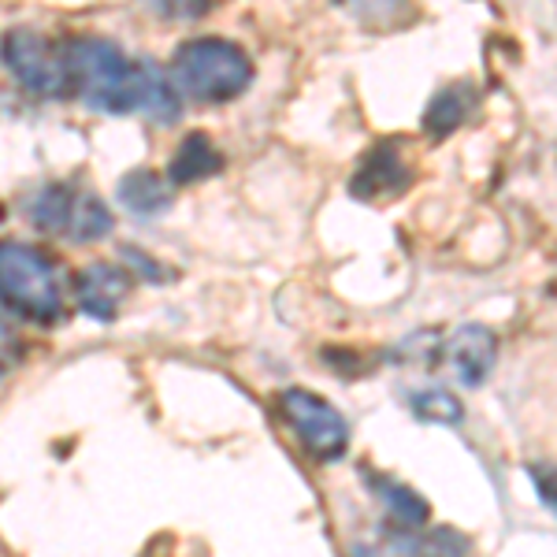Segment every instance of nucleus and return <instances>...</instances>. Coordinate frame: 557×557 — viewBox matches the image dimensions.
<instances>
[{
	"instance_id": "4",
	"label": "nucleus",
	"mask_w": 557,
	"mask_h": 557,
	"mask_svg": "<svg viewBox=\"0 0 557 557\" xmlns=\"http://www.w3.org/2000/svg\"><path fill=\"white\" fill-rule=\"evenodd\" d=\"M278 412L312 461L331 465L349 450V420L320 394L290 386L278 394Z\"/></svg>"
},
{
	"instance_id": "15",
	"label": "nucleus",
	"mask_w": 557,
	"mask_h": 557,
	"mask_svg": "<svg viewBox=\"0 0 557 557\" xmlns=\"http://www.w3.org/2000/svg\"><path fill=\"white\" fill-rule=\"evenodd\" d=\"M354 20H361L372 30H391L412 20V0H338Z\"/></svg>"
},
{
	"instance_id": "5",
	"label": "nucleus",
	"mask_w": 557,
	"mask_h": 557,
	"mask_svg": "<svg viewBox=\"0 0 557 557\" xmlns=\"http://www.w3.org/2000/svg\"><path fill=\"white\" fill-rule=\"evenodd\" d=\"M4 67H8V75H12L15 83L34 97H49V101H57V97L75 94L64 52L52 49L38 30H26V26H20V30H8Z\"/></svg>"
},
{
	"instance_id": "12",
	"label": "nucleus",
	"mask_w": 557,
	"mask_h": 557,
	"mask_svg": "<svg viewBox=\"0 0 557 557\" xmlns=\"http://www.w3.org/2000/svg\"><path fill=\"white\" fill-rule=\"evenodd\" d=\"M120 201L123 209L134 215H160L172 205V194H168L164 175H157L152 168H134L131 175L120 178Z\"/></svg>"
},
{
	"instance_id": "19",
	"label": "nucleus",
	"mask_w": 557,
	"mask_h": 557,
	"mask_svg": "<svg viewBox=\"0 0 557 557\" xmlns=\"http://www.w3.org/2000/svg\"><path fill=\"white\" fill-rule=\"evenodd\" d=\"M123 260H127V264H134V268H138V272L146 275L149 283H164V268H160L157 260H149L146 253H141V249H134V246H123Z\"/></svg>"
},
{
	"instance_id": "18",
	"label": "nucleus",
	"mask_w": 557,
	"mask_h": 557,
	"mask_svg": "<svg viewBox=\"0 0 557 557\" xmlns=\"http://www.w3.org/2000/svg\"><path fill=\"white\" fill-rule=\"evenodd\" d=\"M528 475H532L539 502L557 517V465H528Z\"/></svg>"
},
{
	"instance_id": "8",
	"label": "nucleus",
	"mask_w": 557,
	"mask_h": 557,
	"mask_svg": "<svg viewBox=\"0 0 557 557\" xmlns=\"http://www.w3.org/2000/svg\"><path fill=\"white\" fill-rule=\"evenodd\" d=\"M131 278L127 272H120L115 264H89L75 278V294H78V309L89 320H115V309L127 298Z\"/></svg>"
},
{
	"instance_id": "16",
	"label": "nucleus",
	"mask_w": 557,
	"mask_h": 557,
	"mask_svg": "<svg viewBox=\"0 0 557 557\" xmlns=\"http://www.w3.org/2000/svg\"><path fill=\"white\" fill-rule=\"evenodd\" d=\"M409 409L417 412V420H428V424H446L457 428L465 420V406L454 398L443 386H431V391H417L409 398Z\"/></svg>"
},
{
	"instance_id": "2",
	"label": "nucleus",
	"mask_w": 557,
	"mask_h": 557,
	"mask_svg": "<svg viewBox=\"0 0 557 557\" xmlns=\"http://www.w3.org/2000/svg\"><path fill=\"white\" fill-rule=\"evenodd\" d=\"M172 78L186 97L201 104H223L246 94L253 83V60L246 49L223 38H194L183 41L172 57Z\"/></svg>"
},
{
	"instance_id": "6",
	"label": "nucleus",
	"mask_w": 557,
	"mask_h": 557,
	"mask_svg": "<svg viewBox=\"0 0 557 557\" xmlns=\"http://www.w3.org/2000/svg\"><path fill=\"white\" fill-rule=\"evenodd\" d=\"M498 357V343H494V331L483 323H465L454 331V338L446 343V361H450L457 383L465 386H483Z\"/></svg>"
},
{
	"instance_id": "1",
	"label": "nucleus",
	"mask_w": 557,
	"mask_h": 557,
	"mask_svg": "<svg viewBox=\"0 0 557 557\" xmlns=\"http://www.w3.org/2000/svg\"><path fill=\"white\" fill-rule=\"evenodd\" d=\"M71 86L89 108L112 115H149L157 123H175L183 104L175 86L152 60H131L108 38H78L64 49Z\"/></svg>"
},
{
	"instance_id": "7",
	"label": "nucleus",
	"mask_w": 557,
	"mask_h": 557,
	"mask_svg": "<svg viewBox=\"0 0 557 557\" xmlns=\"http://www.w3.org/2000/svg\"><path fill=\"white\" fill-rule=\"evenodd\" d=\"M412 183L409 160L398 141H380L357 168L349 190L354 197H380V194H401Z\"/></svg>"
},
{
	"instance_id": "11",
	"label": "nucleus",
	"mask_w": 557,
	"mask_h": 557,
	"mask_svg": "<svg viewBox=\"0 0 557 557\" xmlns=\"http://www.w3.org/2000/svg\"><path fill=\"white\" fill-rule=\"evenodd\" d=\"M475 108V89L469 83H450L431 97L428 112H424V134L428 138H446L461 127Z\"/></svg>"
},
{
	"instance_id": "9",
	"label": "nucleus",
	"mask_w": 557,
	"mask_h": 557,
	"mask_svg": "<svg viewBox=\"0 0 557 557\" xmlns=\"http://www.w3.org/2000/svg\"><path fill=\"white\" fill-rule=\"evenodd\" d=\"M223 168V152L212 146L209 134L194 131L190 138H183V146L175 149L172 164H168V183L186 186V183H201V178L215 175Z\"/></svg>"
},
{
	"instance_id": "13",
	"label": "nucleus",
	"mask_w": 557,
	"mask_h": 557,
	"mask_svg": "<svg viewBox=\"0 0 557 557\" xmlns=\"http://www.w3.org/2000/svg\"><path fill=\"white\" fill-rule=\"evenodd\" d=\"M115 220L108 212V205L97 194L89 190H75V201H71V215H67V227L64 238L67 242H101L112 235Z\"/></svg>"
},
{
	"instance_id": "17",
	"label": "nucleus",
	"mask_w": 557,
	"mask_h": 557,
	"mask_svg": "<svg viewBox=\"0 0 557 557\" xmlns=\"http://www.w3.org/2000/svg\"><path fill=\"white\" fill-rule=\"evenodd\" d=\"M146 4L157 20H172V23H190L212 12V0H138Z\"/></svg>"
},
{
	"instance_id": "10",
	"label": "nucleus",
	"mask_w": 557,
	"mask_h": 557,
	"mask_svg": "<svg viewBox=\"0 0 557 557\" xmlns=\"http://www.w3.org/2000/svg\"><path fill=\"white\" fill-rule=\"evenodd\" d=\"M364 480H368V487L380 494L386 513L398 520L401 528H409V532H420V528H428L431 506H428L424 494H417V491L406 487V483H398V480H386V475H380V472H364Z\"/></svg>"
},
{
	"instance_id": "14",
	"label": "nucleus",
	"mask_w": 557,
	"mask_h": 557,
	"mask_svg": "<svg viewBox=\"0 0 557 557\" xmlns=\"http://www.w3.org/2000/svg\"><path fill=\"white\" fill-rule=\"evenodd\" d=\"M71 201H75V190L60 183L41 186L38 194L26 201V215L38 231H49V235H64L67 215H71Z\"/></svg>"
},
{
	"instance_id": "3",
	"label": "nucleus",
	"mask_w": 557,
	"mask_h": 557,
	"mask_svg": "<svg viewBox=\"0 0 557 557\" xmlns=\"http://www.w3.org/2000/svg\"><path fill=\"white\" fill-rule=\"evenodd\" d=\"M0 294L8 312H20L34 323H57L64 317L57 272L38 249L23 242H4L0 249Z\"/></svg>"
}]
</instances>
